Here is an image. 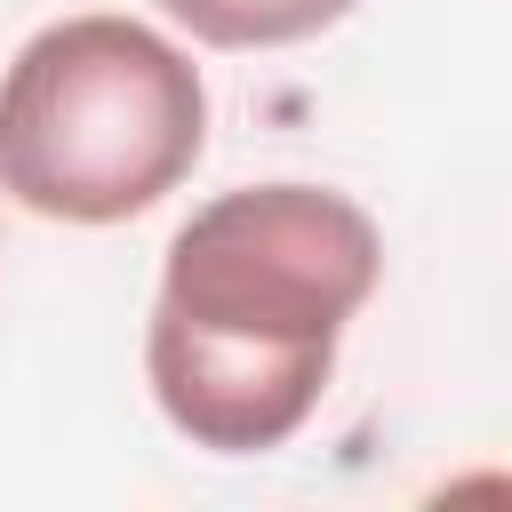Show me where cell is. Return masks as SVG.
I'll use <instances>...</instances> for the list:
<instances>
[{
  "instance_id": "6da1fadb",
  "label": "cell",
  "mask_w": 512,
  "mask_h": 512,
  "mask_svg": "<svg viewBox=\"0 0 512 512\" xmlns=\"http://www.w3.org/2000/svg\"><path fill=\"white\" fill-rule=\"evenodd\" d=\"M384 272L376 224L320 184L208 200L160 264L144 376L160 416L216 456L280 448L328 392L344 320Z\"/></svg>"
},
{
  "instance_id": "7a4b0ae2",
  "label": "cell",
  "mask_w": 512,
  "mask_h": 512,
  "mask_svg": "<svg viewBox=\"0 0 512 512\" xmlns=\"http://www.w3.org/2000/svg\"><path fill=\"white\" fill-rule=\"evenodd\" d=\"M208 88L136 16H64L0 72V192L48 224H120L192 176Z\"/></svg>"
},
{
  "instance_id": "3957f363",
  "label": "cell",
  "mask_w": 512,
  "mask_h": 512,
  "mask_svg": "<svg viewBox=\"0 0 512 512\" xmlns=\"http://www.w3.org/2000/svg\"><path fill=\"white\" fill-rule=\"evenodd\" d=\"M160 8L208 48H288L352 16V0H160Z\"/></svg>"
}]
</instances>
